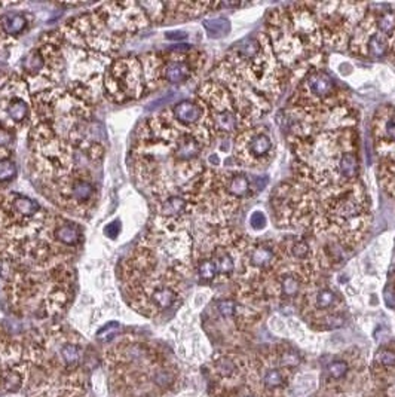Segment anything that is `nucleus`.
<instances>
[{"label": "nucleus", "instance_id": "1", "mask_svg": "<svg viewBox=\"0 0 395 397\" xmlns=\"http://www.w3.org/2000/svg\"><path fill=\"white\" fill-rule=\"evenodd\" d=\"M211 79L230 92L247 128L272 110L290 75L275 57L268 34L258 33L238 42L216 66Z\"/></svg>", "mask_w": 395, "mask_h": 397}, {"label": "nucleus", "instance_id": "2", "mask_svg": "<svg viewBox=\"0 0 395 397\" xmlns=\"http://www.w3.org/2000/svg\"><path fill=\"white\" fill-rule=\"evenodd\" d=\"M265 33L288 75L302 78L310 69H322L327 52L309 2L274 9L268 15Z\"/></svg>", "mask_w": 395, "mask_h": 397}, {"label": "nucleus", "instance_id": "3", "mask_svg": "<svg viewBox=\"0 0 395 397\" xmlns=\"http://www.w3.org/2000/svg\"><path fill=\"white\" fill-rule=\"evenodd\" d=\"M192 213L210 226H226L241 204L253 195L250 177L241 170L204 168L184 189Z\"/></svg>", "mask_w": 395, "mask_h": 397}, {"label": "nucleus", "instance_id": "4", "mask_svg": "<svg viewBox=\"0 0 395 397\" xmlns=\"http://www.w3.org/2000/svg\"><path fill=\"white\" fill-rule=\"evenodd\" d=\"M248 237L230 226H211L193 249V266L199 280L225 283L238 278Z\"/></svg>", "mask_w": 395, "mask_h": 397}, {"label": "nucleus", "instance_id": "5", "mask_svg": "<svg viewBox=\"0 0 395 397\" xmlns=\"http://www.w3.org/2000/svg\"><path fill=\"white\" fill-rule=\"evenodd\" d=\"M140 61L146 92H152L164 84L181 85L193 79L204 69L207 55L196 49H172L146 54Z\"/></svg>", "mask_w": 395, "mask_h": 397}, {"label": "nucleus", "instance_id": "6", "mask_svg": "<svg viewBox=\"0 0 395 397\" xmlns=\"http://www.w3.org/2000/svg\"><path fill=\"white\" fill-rule=\"evenodd\" d=\"M318 20L325 48L348 51L349 40L364 18L368 3L351 2H309Z\"/></svg>", "mask_w": 395, "mask_h": 397}, {"label": "nucleus", "instance_id": "7", "mask_svg": "<svg viewBox=\"0 0 395 397\" xmlns=\"http://www.w3.org/2000/svg\"><path fill=\"white\" fill-rule=\"evenodd\" d=\"M42 189L46 198L73 216H86L97 201V186L89 170L82 165L67 176L43 182Z\"/></svg>", "mask_w": 395, "mask_h": 397}, {"label": "nucleus", "instance_id": "8", "mask_svg": "<svg viewBox=\"0 0 395 397\" xmlns=\"http://www.w3.org/2000/svg\"><path fill=\"white\" fill-rule=\"evenodd\" d=\"M371 139L376 153V174L380 188L395 198V106L376 110L371 121Z\"/></svg>", "mask_w": 395, "mask_h": 397}, {"label": "nucleus", "instance_id": "9", "mask_svg": "<svg viewBox=\"0 0 395 397\" xmlns=\"http://www.w3.org/2000/svg\"><path fill=\"white\" fill-rule=\"evenodd\" d=\"M146 92L140 58L112 60L103 78V95L116 104L140 98Z\"/></svg>", "mask_w": 395, "mask_h": 397}, {"label": "nucleus", "instance_id": "10", "mask_svg": "<svg viewBox=\"0 0 395 397\" xmlns=\"http://www.w3.org/2000/svg\"><path fill=\"white\" fill-rule=\"evenodd\" d=\"M196 98L202 101L213 122L216 136H236L244 130L239 110L225 86L213 79L198 88Z\"/></svg>", "mask_w": 395, "mask_h": 397}, {"label": "nucleus", "instance_id": "11", "mask_svg": "<svg viewBox=\"0 0 395 397\" xmlns=\"http://www.w3.org/2000/svg\"><path fill=\"white\" fill-rule=\"evenodd\" d=\"M277 155V144L268 127L251 125L241 130L233 140V159L245 170L266 168Z\"/></svg>", "mask_w": 395, "mask_h": 397}, {"label": "nucleus", "instance_id": "12", "mask_svg": "<svg viewBox=\"0 0 395 397\" xmlns=\"http://www.w3.org/2000/svg\"><path fill=\"white\" fill-rule=\"evenodd\" d=\"M33 121V97L24 78L14 76L0 88V127L9 131L30 128Z\"/></svg>", "mask_w": 395, "mask_h": 397}, {"label": "nucleus", "instance_id": "13", "mask_svg": "<svg viewBox=\"0 0 395 397\" xmlns=\"http://www.w3.org/2000/svg\"><path fill=\"white\" fill-rule=\"evenodd\" d=\"M220 6L222 3L211 2H172L167 3V20H193Z\"/></svg>", "mask_w": 395, "mask_h": 397}, {"label": "nucleus", "instance_id": "14", "mask_svg": "<svg viewBox=\"0 0 395 397\" xmlns=\"http://www.w3.org/2000/svg\"><path fill=\"white\" fill-rule=\"evenodd\" d=\"M59 356H61L62 362L67 365V368H75L79 365L81 357H82L81 347L78 344H73V342H65L59 348Z\"/></svg>", "mask_w": 395, "mask_h": 397}, {"label": "nucleus", "instance_id": "15", "mask_svg": "<svg viewBox=\"0 0 395 397\" xmlns=\"http://www.w3.org/2000/svg\"><path fill=\"white\" fill-rule=\"evenodd\" d=\"M338 302V295L332 290V289H328V287H324V289H319V290H316L315 292V295H313V304H315V307L318 308V310H328V308H332L335 304Z\"/></svg>", "mask_w": 395, "mask_h": 397}, {"label": "nucleus", "instance_id": "16", "mask_svg": "<svg viewBox=\"0 0 395 397\" xmlns=\"http://www.w3.org/2000/svg\"><path fill=\"white\" fill-rule=\"evenodd\" d=\"M24 382V378L21 375L20 370H15V369H11L8 370L3 376H2V384L5 387L6 391H17Z\"/></svg>", "mask_w": 395, "mask_h": 397}, {"label": "nucleus", "instance_id": "17", "mask_svg": "<svg viewBox=\"0 0 395 397\" xmlns=\"http://www.w3.org/2000/svg\"><path fill=\"white\" fill-rule=\"evenodd\" d=\"M204 27L207 29V31H208L213 37H222V36H225L226 33L230 30L229 21L225 20V18H216V20L205 21Z\"/></svg>", "mask_w": 395, "mask_h": 397}, {"label": "nucleus", "instance_id": "18", "mask_svg": "<svg viewBox=\"0 0 395 397\" xmlns=\"http://www.w3.org/2000/svg\"><path fill=\"white\" fill-rule=\"evenodd\" d=\"M17 177V164L11 158L0 159V183H9Z\"/></svg>", "mask_w": 395, "mask_h": 397}, {"label": "nucleus", "instance_id": "19", "mask_svg": "<svg viewBox=\"0 0 395 397\" xmlns=\"http://www.w3.org/2000/svg\"><path fill=\"white\" fill-rule=\"evenodd\" d=\"M152 379H153V382H155L158 387H162V388H165V387H169V385L174 382V375H172L169 370H165V369H159V370H156V372L153 373Z\"/></svg>", "mask_w": 395, "mask_h": 397}, {"label": "nucleus", "instance_id": "20", "mask_svg": "<svg viewBox=\"0 0 395 397\" xmlns=\"http://www.w3.org/2000/svg\"><path fill=\"white\" fill-rule=\"evenodd\" d=\"M216 308H217V311H219V314L222 317H233L235 312H236L238 305L232 299H220V301L216 302Z\"/></svg>", "mask_w": 395, "mask_h": 397}, {"label": "nucleus", "instance_id": "21", "mask_svg": "<svg viewBox=\"0 0 395 397\" xmlns=\"http://www.w3.org/2000/svg\"><path fill=\"white\" fill-rule=\"evenodd\" d=\"M376 360L383 365V366H394L395 365V353L389 351V350H382L377 353Z\"/></svg>", "mask_w": 395, "mask_h": 397}, {"label": "nucleus", "instance_id": "22", "mask_svg": "<svg viewBox=\"0 0 395 397\" xmlns=\"http://www.w3.org/2000/svg\"><path fill=\"white\" fill-rule=\"evenodd\" d=\"M348 372V363L346 362H333L328 365V373L333 378H342Z\"/></svg>", "mask_w": 395, "mask_h": 397}, {"label": "nucleus", "instance_id": "23", "mask_svg": "<svg viewBox=\"0 0 395 397\" xmlns=\"http://www.w3.org/2000/svg\"><path fill=\"white\" fill-rule=\"evenodd\" d=\"M265 384L268 387H278L282 384V376L278 370H269L266 375H265Z\"/></svg>", "mask_w": 395, "mask_h": 397}, {"label": "nucleus", "instance_id": "24", "mask_svg": "<svg viewBox=\"0 0 395 397\" xmlns=\"http://www.w3.org/2000/svg\"><path fill=\"white\" fill-rule=\"evenodd\" d=\"M216 369L219 370L220 375L229 376V375H232V372L235 370V365H233V362L229 360V359H222V360H219V362L216 363Z\"/></svg>", "mask_w": 395, "mask_h": 397}, {"label": "nucleus", "instance_id": "25", "mask_svg": "<svg viewBox=\"0 0 395 397\" xmlns=\"http://www.w3.org/2000/svg\"><path fill=\"white\" fill-rule=\"evenodd\" d=\"M117 329H119V323H109L107 326H104L97 333V336H98V339H110V338H113L116 335Z\"/></svg>", "mask_w": 395, "mask_h": 397}, {"label": "nucleus", "instance_id": "26", "mask_svg": "<svg viewBox=\"0 0 395 397\" xmlns=\"http://www.w3.org/2000/svg\"><path fill=\"white\" fill-rule=\"evenodd\" d=\"M250 225L254 228V229H263L266 226V217L261 211H254L250 217Z\"/></svg>", "mask_w": 395, "mask_h": 397}, {"label": "nucleus", "instance_id": "27", "mask_svg": "<svg viewBox=\"0 0 395 397\" xmlns=\"http://www.w3.org/2000/svg\"><path fill=\"white\" fill-rule=\"evenodd\" d=\"M282 363L285 366H296L299 363V357L296 354H293V353H288V354H285L282 357Z\"/></svg>", "mask_w": 395, "mask_h": 397}, {"label": "nucleus", "instance_id": "28", "mask_svg": "<svg viewBox=\"0 0 395 397\" xmlns=\"http://www.w3.org/2000/svg\"><path fill=\"white\" fill-rule=\"evenodd\" d=\"M389 60H392V63H395V33L392 34V39H391V48H389Z\"/></svg>", "mask_w": 395, "mask_h": 397}, {"label": "nucleus", "instance_id": "29", "mask_svg": "<svg viewBox=\"0 0 395 397\" xmlns=\"http://www.w3.org/2000/svg\"><path fill=\"white\" fill-rule=\"evenodd\" d=\"M0 8H2V3H0Z\"/></svg>", "mask_w": 395, "mask_h": 397}, {"label": "nucleus", "instance_id": "30", "mask_svg": "<svg viewBox=\"0 0 395 397\" xmlns=\"http://www.w3.org/2000/svg\"><path fill=\"white\" fill-rule=\"evenodd\" d=\"M247 397H253V396H247Z\"/></svg>", "mask_w": 395, "mask_h": 397}]
</instances>
